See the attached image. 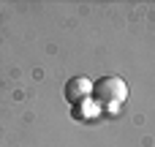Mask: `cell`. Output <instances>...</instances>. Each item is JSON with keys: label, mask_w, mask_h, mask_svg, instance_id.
Here are the masks:
<instances>
[{"label": "cell", "mask_w": 155, "mask_h": 147, "mask_svg": "<svg viewBox=\"0 0 155 147\" xmlns=\"http://www.w3.org/2000/svg\"><path fill=\"white\" fill-rule=\"evenodd\" d=\"M128 98V85L123 76H101L98 82H93V101L101 106H114L123 104Z\"/></svg>", "instance_id": "6da1fadb"}, {"label": "cell", "mask_w": 155, "mask_h": 147, "mask_svg": "<svg viewBox=\"0 0 155 147\" xmlns=\"http://www.w3.org/2000/svg\"><path fill=\"white\" fill-rule=\"evenodd\" d=\"M90 95H93V82L87 79V76H74V79H68V85H65V98L71 101V104H84V101H90Z\"/></svg>", "instance_id": "7a4b0ae2"}]
</instances>
